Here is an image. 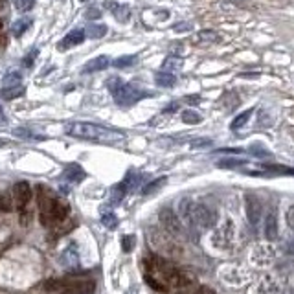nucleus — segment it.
Instances as JSON below:
<instances>
[{"label": "nucleus", "instance_id": "nucleus-1", "mask_svg": "<svg viewBox=\"0 0 294 294\" xmlns=\"http://www.w3.org/2000/svg\"><path fill=\"white\" fill-rule=\"evenodd\" d=\"M65 133L74 138H83V140H94V142H116L121 140L125 133L118 129H109L98 123L90 121H72L65 127Z\"/></svg>", "mask_w": 294, "mask_h": 294}, {"label": "nucleus", "instance_id": "nucleus-2", "mask_svg": "<svg viewBox=\"0 0 294 294\" xmlns=\"http://www.w3.org/2000/svg\"><path fill=\"white\" fill-rule=\"evenodd\" d=\"M43 289L57 294H94L90 278H52L43 283Z\"/></svg>", "mask_w": 294, "mask_h": 294}, {"label": "nucleus", "instance_id": "nucleus-3", "mask_svg": "<svg viewBox=\"0 0 294 294\" xmlns=\"http://www.w3.org/2000/svg\"><path fill=\"white\" fill-rule=\"evenodd\" d=\"M107 89H109V92L113 94L114 101L120 107H133L140 99L151 96L149 92H143L140 89H136L135 85L121 81L120 77H109L107 79Z\"/></svg>", "mask_w": 294, "mask_h": 294}, {"label": "nucleus", "instance_id": "nucleus-4", "mask_svg": "<svg viewBox=\"0 0 294 294\" xmlns=\"http://www.w3.org/2000/svg\"><path fill=\"white\" fill-rule=\"evenodd\" d=\"M68 213H70V206H68L65 201L53 197L48 213L41 217V225L46 228H50V226H53V225H57V223H63V221L68 217Z\"/></svg>", "mask_w": 294, "mask_h": 294}, {"label": "nucleus", "instance_id": "nucleus-5", "mask_svg": "<svg viewBox=\"0 0 294 294\" xmlns=\"http://www.w3.org/2000/svg\"><path fill=\"white\" fill-rule=\"evenodd\" d=\"M247 217L250 226L257 230L259 223L263 221V204L256 195H247Z\"/></svg>", "mask_w": 294, "mask_h": 294}, {"label": "nucleus", "instance_id": "nucleus-6", "mask_svg": "<svg viewBox=\"0 0 294 294\" xmlns=\"http://www.w3.org/2000/svg\"><path fill=\"white\" fill-rule=\"evenodd\" d=\"M276 249L272 247L271 243H261V245H257L254 252H252V261L257 265V267H267V265H271L274 259H276Z\"/></svg>", "mask_w": 294, "mask_h": 294}, {"label": "nucleus", "instance_id": "nucleus-7", "mask_svg": "<svg viewBox=\"0 0 294 294\" xmlns=\"http://www.w3.org/2000/svg\"><path fill=\"white\" fill-rule=\"evenodd\" d=\"M160 223H162V226L166 228L169 234L181 235L182 232L181 219L177 217V213L171 208H164V210L160 211Z\"/></svg>", "mask_w": 294, "mask_h": 294}, {"label": "nucleus", "instance_id": "nucleus-8", "mask_svg": "<svg viewBox=\"0 0 294 294\" xmlns=\"http://www.w3.org/2000/svg\"><path fill=\"white\" fill-rule=\"evenodd\" d=\"M234 241V225L226 221L223 226L219 228L215 235H213V245L217 247V249H228L230 245Z\"/></svg>", "mask_w": 294, "mask_h": 294}, {"label": "nucleus", "instance_id": "nucleus-9", "mask_svg": "<svg viewBox=\"0 0 294 294\" xmlns=\"http://www.w3.org/2000/svg\"><path fill=\"white\" fill-rule=\"evenodd\" d=\"M31 197H33V191H31V186L26 181L17 182L15 186H13V199H15L17 206H19L21 210L28 206Z\"/></svg>", "mask_w": 294, "mask_h": 294}, {"label": "nucleus", "instance_id": "nucleus-10", "mask_svg": "<svg viewBox=\"0 0 294 294\" xmlns=\"http://www.w3.org/2000/svg\"><path fill=\"white\" fill-rule=\"evenodd\" d=\"M263 235L267 241H274L278 237V213H276V208H271L265 215Z\"/></svg>", "mask_w": 294, "mask_h": 294}, {"label": "nucleus", "instance_id": "nucleus-11", "mask_svg": "<svg viewBox=\"0 0 294 294\" xmlns=\"http://www.w3.org/2000/svg\"><path fill=\"white\" fill-rule=\"evenodd\" d=\"M223 276H225V281L230 283V285H245V283L250 279L249 271L239 269V267H230Z\"/></svg>", "mask_w": 294, "mask_h": 294}, {"label": "nucleus", "instance_id": "nucleus-12", "mask_svg": "<svg viewBox=\"0 0 294 294\" xmlns=\"http://www.w3.org/2000/svg\"><path fill=\"white\" fill-rule=\"evenodd\" d=\"M85 39H87V35H85V30H81V28L72 30L70 33H67V35L63 37V41L59 43V48H61V50H68V48L79 46L85 41Z\"/></svg>", "mask_w": 294, "mask_h": 294}, {"label": "nucleus", "instance_id": "nucleus-13", "mask_svg": "<svg viewBox=\"0 0 294 294\" xmlns=\"http://www.w3.org/2000/svg\"><path fill=\"white\" fill-rule=\"evenodd\" d=\"M87 177V173L83 171V167L79 166V164H68L65 167V171L61 175V179L63 181H68L72 182V184H77V182H81Z\"/></svg>", "mask_w": 294, "mask_h": 294}, {"label": "nucleus", "instance_id": "nucleus-14", "mask_svg": "<svg viewBox=\"0 0 294 294\" xmlns=\"http://www.w3.org/2000/svg\"><path fill=\"white\" fill-rule=\"evenodd\" d=\"M109 65H111V59H109L107 55H98V57L90 59L89 63H85V65H83V74H94V72H101V70L109 68Z\"/></svg>", "mask_w": 294, "mask_h": 294}, {"label": "nucleus", "instance_id": "nucleus-15", "mask_svg": "<svg viewBox=\"0 0 294 294\" xmlns=\"http://www.w3.org/2000/svg\"><path fill=\"white\" fill-rule=\"evenodd\" d=\"M13 136H17V138H23V140H26V142H43V140H46L45 135H39V133H35L33 129L30 127H17L13 129Z\"/></svg>", "mask_w": 294, "mask_h": 294}, {"label": "nucleus", "instance_id": "nucleus-16", "mask_svg": "<svg viewBox=\"0 0 294 294\" xmlns=\"http://www.w3.org/2000/svg\"><path fill=\"white\" fill-rule=\"evenodd\" d=\"M254 294H278V283L271 276H267L257 283Z\"/></svg>", "mask_w": 294, "mask_h": 294}, {"label": "nucleus", "instance_id": "nucleus-17", "mask_svg": "<svg viewBox=\"0 0 294 294\" xmlns=\"http://www.w3.org/2000/svg\"><path fill=\"white\" fill-rule=\"evenodd\" d=\"M105 6L111 8V11L114 13V17L120 21V23H125L131 15V11H129V6L125 4H118V2H105Z\"/></svg>", "mask_w": 294, "mask_h": 294}, {"label": "nucleus", "instance_id": "nucleus-18", "mask_svg": "<svg viewBox=\"0 0 294 294\" xmlns=\"http://www.w3.org/2000/svg\"><path fill=\"white\" fill-rule=\"evenodd\" d=\"M182 68V57L179 55H167L164 63H162V72H169V74H175Z\"/></svg>", "mask_w": 294, "mask_h": 294}, {"label": "nucleus", "instance_id": "nucleus-19", "mask_svg": "<svg viewBox=\"0 0 294 294\" xmlns=\"http://www.w3.org/2000/svg\"><path fill=\"white\" fill-rule=\"evenodd\" d=\"M155 83L158 85V87H162V89H171V87H175V83H177V77H175V74H169V72H157L155 74Z\"/></svg>", "mask_w": 294, "mask_h": 294}, {"label": "nucleus", "instance_id": "nucleus-20", "mask_svg": "<svg viewBox=\"0 0 294 294\" xmlns=\"http://www.w3.org/2000/svg\"><path fill=\"white\" fill-rule=\"evenodd\" d=\"M107 31H109V28L105 24H89L85 28V35L89 39H101L107 35Z\"/></svg>", "mask_w": 294, "mask_h": 294}, {"label": "nucleus", "instance_id": "nucleus-21", "mask_svg": "<svg viewBox=\"0 0 294 294\" xmlns=\"http://www.w3.org/2000/svg\"><path fill=\"white\" fill-rule=\"evenodd\" d=\"M249 164V160L245 158H235V157H230V158H221L215 164L217 167L221 169H235V167H241V166H247Z\"/></svg>", "mask_w": 294, "mask_h": 294}, {"label": "nucleus", "instance_id": "nucleus-22", "mask_svg": "<svg viewBox=\"0 0 294 294\" xmlns=\"http://www.w3.org/2000/svg\"><path fill=\"white\" fill-rule=\"evenodd\" d=\"M24 94V87L23 85H15V87H4L2 90H0V98L2 99H17L21 98Z\"/></svg>", "mask_w": 294, "mask_h": 294}, {"label": "nucleus", "instance_id": "nucleus-23", "mask_svg": "<svg viewBox=\"0 0 294 294\" xmlns=\"http://www.w3.org/2000/svg\"><path fill=\"white\" fill-rule=\"evenodd\" d=\"M145 281H147V285L151 287L153 291H158V293H167V291H169L167 283H164L162 279L153 276V274H145Z\"/></svg>", "mask_w": 294, "mask_h": 294}, {"label": "nucleus", "instance_id": "nucleus-24", "mask_svg": "<svg viewBox=\"0 0 294 294\" xmlns=\"http://www.w3.org/2000/svg\"><path fill=\"white\" fill-rule=\"evenodd\" d=\"M166 182H167V177H158L157 181H151L149 184H145V186L142 188V195H151V193H155V191H158Z\"/></svg>", "mask_w": 294, "mask_h": 294}, {"label": "nucleus", "instance_id": "nucleus-25", "mask_svg": "<svg viewBox=\"0 0 294 294\" xmlns=\"http://www.w3.org/2000/svg\"><path fill=\"white\" fill-rule=\"evenodd\" d=\"M252 113H254V109H249V111H245V113L237 114L234 120H232V125L230 127L234 129V131H237V129H241L247 125V121L250 120V116H252Z\"/></svg>", "mask_w": 294, "mask_h": 294}, {"label": "nucleus", "instance_id": "nucleus-26", "mask_svg": "<svg viewBox=\"0 0 294 294\" xmlns=\"http://www.w3.org/2000/svg\"><path fill=\"white\" fill-rule=\"evenodd\" d=\"M138 63V55H121L118 59L113 61L114 68H129Z\"/></svg>", "mask_w": 294, "mask_h": 294}, {"label": "nucleus", "instance_id": "nucleus-27", "mask_svg": "<svg viewBox=\"0 0 294 294\" xmlns=\"http://www.w3.org/2000/svg\"><path fill=\"white\" fill-rule=\"evenodd\" d=\"M30 24H31V19H19V21L11 26V33H13L15 37H21L24 31L30 28Z\"/></svg>", "mask_w": 294, "mask_h": 294}, {"label": "nucleus", "instance_id": "nucleus-28", "mask_svg": "<svg viewBox=\"0 0 294 294\" xmlns=\"http://www.w3.org/2000/svg\"><path fill=\"white\" fill-rule=\"evenodd\" d=\"M101 225H103L105 228H109V230H114V228L118 226V217L114 215L113 211L103 213V215H101Z\"/></svg>", "mask_w": 294, "mask_h": 294}, {"label": "nucleus", "instance_id": "nucleus-29", "mask_svg": "<svg viewBox=\"0 0 294 294\" xmlns=\"http://www.w3.org/2000/svg\"><path fill=\"white\" fill-rule=\"evenodd\" d=\"M249 153H250V155H254V157H257V158H269V157H272L271 151H267L263 145H259V143H254V145H250Z\"/></svg>", "mask_w": 294, "mask_h": 294}, {"label": "nucleus", "instance_id": "nucleus-30", "mask_svg": "<svg viewBox=\"0 0 294 294\" xmlns=\"http://www.w3.org/2000/svg\"><path fill=\"white\" fill-rule=\"evenodd\" d=\"M21 81H23V77H21V74H19V72L6 74V76H4V79H2L4 87H15V85H21Z\"/></svg>", "mask_w": 294, "mask_h": 294}, {"label": "nucleus", "instance_id": "nucleus-31", "mask_svg": "<svg viewBox=\"0 0 294 294\" xmlns=\"http://www.w3.org/2000/svg\"><path fill=\"white\" fill-rule=\"evenodd\" d=\"M13 211V203L8 193H0V213H9Z\"/></svg>", "mask_w": 294, "mask_h": 294}, {"label": "nucleus", "instance_id": "nucleus-32", "mask_svg": "<svg viewBox=\"0 0 294 294\" xmlns=\"http://www.w3.org/2000/svg\"><path fill=\"white\" fill-rule=\"evenodd\" d=\"M201 116L195 113V111H184L182 113V121L184 123H191V125H195V123H201Z\"/></svg>", "mask_w": 294, "mask_h": 294}, {"label": "nucleus", "instance_id": "nucleus-33", "mask_svg": "<svg viewBox=\"0 0 294 294\" xmlns=\"http://www.w3.org/2000/svg\"><path fill=\"white\" fill-rule=\"evenodd\" d=\"M135 243H136L135 235H133V234L125 235V237L121 239V249H123V252H133V249H135Z\"/></svg>", "mask_w": 294, "mask_h": 294}, {"label": "nucleus", "instance_id": "nucleus-34", "mask_svg": "<svg viewBox=\"0 0 294 294\" xmlns=\"http://www.w3.org/2000/svg\"><path fill=\"white\" fill-rule=\"evenodd\" d=\"M35 4V0H15V6L19 11H30Z\"/></svg>", "mask_w": 294, "mask_h": 294}, {"label": "nucleus", "instance_id": "nucleus-35", "mask_svg": "<svg viewBox=\"0 0 294 294\" xmlns=\"http://www.w3.org/2000/svg\"><path fill=\"white\" fill-rule=\"evenodd\" d=\"M199 39H201V41H208V43H211V41H217L219 35L215 31L206 30V31H201V33H199Z\"/></svg>", "mask_w": 294, "mask_h": 294}, {"label": "nucleus", "instance_id": "nucleus-36", "mask_svg": "<svg viewBox=\"0 0 294 294\" xmlns=\"http://www.w3.org/2000/svg\"><path fill=\"white\" fill-rule=\"evenodd\" d=\"M211 143L213 142H211L210 138H197V140L191 142V147H193V149H199V147H210Z\"/></svg>", "mask_w": 294, "mask_h": 294}, {"label": "nucleus", "instance_id": "nucleus-37", "mask_svg": "<svg viewBox=\"0 0 294 294\" xmlns=\"http://www.w3.org/2000/svg\"><path fill=\"white\" fill-rule=\"evenodd\" d=\"M37 53H39V50H31V52L28 53V55H26V57L23 59V65H24V67H26V68H31V65H33V59L37 57Z\"/></svg>", "mask_w": 294, "mask_h": 294}, {"label": "nucleus", "instance_id": "nucleus-38", "mask_svg": "<svg viewBox=\"0 0 294 294\" xmlns=\"http://www.w3.org/2000/svg\"><path fill=\"white\" fill-rule=\"evenodd\" d=\"M285 217H287V225H289V228H291V230L294 232V204L291 206V208H289V210H287Z\"/></svg>", "mask_w": 294, "mask_h": 294}, {"label": "nucleus", "instance_id": "nucleus-39", "mask_svg": "<svg viewBox=\"0 0 294 294\" xmlns=\"http://www.w3.org/2000/svg\"><path fill=\"white\" fill-rule=\"evenodd\" d=\"M99 17H101V11H98L96 8H90L89 11H85V19H89V21L90 19H99Z\"/></svg>", "mask_w": 294, "mask_h": 294}, {"label": "nucleus", "instance_id": "nucleus-40", "mask_svg": "<svg viewBox=\"0 0 294 294\" xmlns=\"http://www.w3.org/2000/svg\"><path fill=\"white\" fill-rule=\"evenodd\" d=\"M217 153H230V155H241V147H225V149H219Z\"/></svg>", "mask_w": 294, "mask_h": 294}, {"label": "nucleus", "instance_id": "nucleus-41", "mask_svg": "<svg viewBox=\"0 0 294 294\" xmlns=\"http://www.w3.org/2000/svg\"><path fill=\"white\" fill-rule=\"evenodd\" d=\"M182 26H173L175 31H189L191 30V24H186V23H181Z\"/></svg>", "mask_w": 294, "mask_h": 294}, {"label": "nucleus", "instance_id": "nucleus-42", "mask_svg": "<svg viewBox=\"0 0 294 294\" xmlns=\"http://www.w3.org/2000/svg\"><path fill=\"white\" fill-rule=\"evenodd\" d=\"M195 294H215V291L210 289V287H201V289H197Z\"/></svg>", "mask_w": 294, "mask_h": 294}, {"label": "nucleus", "instance_id": "nucleus-43", "mask_svg": "<svg viewBox=\"0 0 294 294\" xmlns=\"http://www.w3.org/2000/svg\"><path fill=\"white\" fill-rule=\"evenodd\" d=\"M179 109V103L175 101V103H171V105H167L166 109H164V113H171V111H177Z\"/></svg>", "mask_w": 294, "mask_h": 294}, {"label": "nucleus", "instance_id": "nucleus-44", "mask_svg": "<svg viewBox=\"0 0 294 294\" xmlns=\"http://www.w3.org/2000/svg\"><path fill=\"white\" fill-rule=\"evenodd\" d=\"M186 101L195 105V103H199V101H201V98H199V96H188V99H186Z\"/></svg>", "mask_w": 294, "mask_h": 294}, {"label": "nucleus", "instance_id": "nucleus-45", "mask_svg": "<svg viewBox=\"0 0 294 294\" xmlns=\"http://www.w3.org/2000/svg\"><path fill=\"white\" fill-rule=\"evenodd\" d=\"M6 121V113H4V109L0 107V123H4Z\"/></svg>", "mask_w": 294, "mask_h": 294}, {"label": "nucleus", "instance_id": "nucleus-46", "mask_svg": "<svg viewBox=\"0 0 294 294\" xmlns=\"http://www.w3.org/2000/svg\"><path fill=\"white\" fill-rule=\"evenodd\" d=\"M6 143H8V140H4V138H0V147H4Z\"/></svg>", "mask_w": 294, "mask_h": 294}, {"label": "nucleus", "instance_id": "nucleus-47", "mask_svg": "<svg viewBox=\"0 0 294 294\" xmlns=\"http://www.w3.org/2000/svg\"><path fill=\"white\" fill-rule=\"evenodd\" d=\"M4 8V0H0V9Z\"/></svg>", "mask_w": 294, "mask_h": 294}, {"label": "nucleus", "instance_id": "nucleus-48", "mask_svg": "<svg viewBox=\"0 0 294 294\" xmlns=\"http://www.w3.org/2000/svg\"><path fill=\"white\" fill-rule=\"evenodd\" d=\"M0 30H2V21H0Z\"/></svg>", "mask_w": 294, "mask_h": 294}]
</instances>
